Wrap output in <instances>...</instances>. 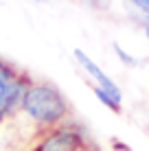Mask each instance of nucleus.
I'll use <instances>...</instances> for the list:
<instances>
[{
    "label": "nucleus",
    "mask_w": 149,
    "mask_h": 151,
    "mask_svg": "<svg viewBox=\"0 0 149 151\" xmlns=\"http://www.w3.org/2000/svg\"><path fill=\"white\" fill-rule=\"evenodd\" d=\"M24 112L40 125H55L66 116V101L57 88L48 83H33L27 88L20 103Z\"/></svg>",
    "instance_id": "obj_1"
},
{
    "label": "nucleus",
    "mask_w": 149,
    "mask_h": 151,
    "mask_svg": "<svg viewBox=\"0 0 149 151\" xmlns=\"http://www.w3.org/2000/svg\"><path fill=\"white\" fill-rule=\"evenodd\" d=\"M27 88H29L27 79H24L22 75H18L9 86H4L2 90H0V121H2L4 116H9L15 107H20Z\"/></svg>",
    "instance_id": "obj_2"
},
{
    "label": "nucleus",
    "mask_w": 149,
    "mask_h": 151,
    "mask_svg": "<svg viewBox=\"0 0 149 151\" xmlns=\"http://www.w3.org/2000/svg\"><path fill=\"white\" fill-rule=\"evenodd\" d=\"M75 59L79 61V66H81V68H83V72H88V75L92 77V79L96 81V86L105 88V90H107V92H112V94H114L116 99H121V90H119V88H116V83L112 81L110 77H107L105 72L101 70L99 66H96L94 61H92L90 57H88V55L83 53V50H79V48H77V50H75Z\"/></svg>",
    "instance_id": "obj_3"
},
{
    "label": "nucleus",
    "mask_w": 149,
    "mask_h": 151,
    "mask_svg": "<svg viewBox=\"0 0 149 151\" xmlns=\"http://www.w3.org/2000/svg\"><path fill=\"white\" fill-rule=\"evenodd\" d=\"M77 147H79V136L70 129H59L50 134L37 147V151H75Z\"/></svg>",
    "instance_id": "obj_4"
},
{
    "label": "nucleus",
    "mask_w": 149,
    "mask_h": 151,
    "mask_svg": "<svg viewBox=\"0 0 149 151\" xmlns=\"http://www.w3.org/2000/svg\"><path fill=\"white\" fill-rule=\"evenodd\" d=\"M15 77H18V72L11 64H7L4 59H0V90H2L4 86H9Z\"/></svg>",
    "instance_id": "obj_5"
},
{
    "label": "nucleus",
    "mask_w": 149,
    "mask_h": 151,
    "mask_svg": "<svg viewBox=\"0 0 149 151\" xmlns=\"http://www.w3.org/2000/svg\"><path fill=\"white\" fill-rule=\"evenodd\" d=\"M79 2H83L86 7H90V9H96V11H107L112 0H79Z\"/></svg>",
    "instance_id": "obj_6"
},
{
    "label": "nucleus",
    "mask_w": 149,
    "mask_h": 151,
    "mask_svg": "<svg viewBox=\"0 0 149 151\" xmlns=\"http://www.w3.org/2000/svg\"><path fill=\"white\" fill-rule=\"evenodd\" d=\"M130 4H134L138 11H140V13L149 20V0H130Z\"/></svg>",
    "instance_id": "obj_7"
},
{
    "label": "nucleus",
    "mask_w": 149,
    "mask_h": 151,
    "mask_svg": "<svg viewBox=\"0 0 149 151\" xmlns=\"http://www.w3.org/2000/svg\"><path fill=\"white\" fill-rule=\"evenodd\" d=\"M114 48H116V53H119V55L123 57V61H127V64H134V59H132V57H127L125 53H123V48H119V44H116Z\"/></svg>",
    "instance_id": "obj_8"
},
{
    "label": "nucleus",
    "mask_w": 149,
    "mask_h": 151,
    "mask_svg": "<svg viewBox=\"0 0 149 151\" xmlns=\"http://www.w3.org/2000/svg\"><path fill=\"white\" fill-rule=\"evenodd\" d=\"M147 37H149V27H147Z\"/></svg>",
    "instance_id": "obj_9"
},
{
    "label": "nucleus",
    "mask_w": 149,
    "mask_h": 151,
    "mask_svg": "<svg viewBox=\"0 0 149 151\" xmlns=\"http://www.w3.org/2000/svg\"><path fill=\"white\" fill-rule=\"evenodd\" d=\"M35 2H44V0H35Z\"/></svg>",
    "instance_id": "obj_10"
}]
</instances>
